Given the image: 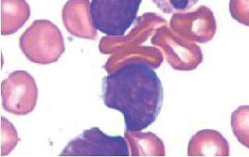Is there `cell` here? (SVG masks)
<instances>
[{
    "mask_svg": "<svg viewBox=\"0 0 249 157\" xmlns=\"http://www.w3.org/2000/svg\"><path fill=\"white\" fill-rule=\"evenodd\" d=\"M30 17V6L26 0H1V34H15Z\"/></svg>",
    "mask_w": 249,
    "mask_h": 157,
    "instance_id": "ba28073f",
    "label": "cell"
},
{
    "mask_svg": "<svg viewBox=\"0 0 249 157\" xmlns=\"http://www.w3.org/2000/svg\"><path fill=\"white\" fill-rule=\"evenodd\" d=\"M102 100L106 107L122 113L127 130L141 132L160 115L164 89L147 62L128 59L103 77Z\"/></svg>",
    "mask_w": 249,
    "mask_h": 157,
    "instance_id": "6da1fadb",
    "label": "cell"
},
{
    "mask_svg": "<svg viewBox=\"0 0 249 157\" xmlns=\"http://www.w3.org/2000/svg\"><path fill=\"white\" fill-rule=\"evenodd\" d=\"M160 11L165 14H181L190 11L199 0H152Z\"/></svg>",
    "mask_w": 249,
    "mask_h": 157,
    "instance_id": "8fae6325",
    "label": "cell"
},
{
    "mask_svg": "<svg viewBox=\"0 0 249 157\" xmlns=\"http://www.w3.org/2000/svg\"><path fill=\"white\" fill-rule=\"evenodd\" d=\"M3 109L16 116L31 113L36 106L38 89L33 76L24 70L12 72L1 84Z\"/></svg>",
    "mask_w": 249,
    "mask_h": 157,
    "instance_id": "5b68a950",
    "label": "cell"
},
{
    "mask_svg": "<svg viewBox=\"0 0 249 157\" xmlns=\"http://www.w3.org/2000/svg\"><path fill=\"white\" fill-rule=\"evenodd\" d=\"M129 149L126 138L108 136L92 127L70 140L60 156H129Z\"/></svg>",
    "mask_w": 249,
    "mask_h": 157,
    "instance_id": "277c9868",
    "label": "cell"
},
{
    "mask_svg": "<svg viewBox=\"0 0 249 157\" xmlns=\"http://www.w3.org/2000/svg\"><path fill=\"white\" fill-rule=\"evenodd\" d=\"M231 126L238 142L249 149V105L240 106L233 112Z\"/></svg>",
    "mask_w": 249,
    "mask_h": 157,
    "instance_id": "30bf717a",
    "label": "cell"
},
{
    "mask_svg": "<svg viewBox=\"0 0 249 157\" xmlns=\"http://www.w3.org/2000/svg\"><path fill=\"white\" fill-rule=\"evenodd\" d=\"M142 0H92L94 27L108 37H122L137 19Z\"/></svg>",
    "mask_w": 249,
    "mask_h": 157,
    "instance_id": "3957f363",
    "label": "cell"
},
{
    "mask_svg": "<svg viewBox=\"0 0 249 157\" xmlns=\"http://www.w3.org/2000/svg\"><path fill=\"white\" fill-rule=\"evenodd\" d=\"M128 144L132 149L131 155H165V147L162 140L155 134L141 132H124Z\"/></svg>",
    "mask_w": 249,
    "mask_h": 157,
    "instance_id": "9c48e42d",
    "label": "cell"
},
{
    "mask_svg": "<svg viewBox=\"0 0 249 157\" xmlns=\"http://www.w3.org/2000/svg\"><path fill=\"white\" fill-rule=\"evenodd\" d=\"M1 126H2V145H1V154L6 155L10 153L14 147L19 142V137L17 135L16 129L13 125L6 118H1Z\"/></svg>",
    "mask_w": 249,
    "mask_h": 157,
    "instance_id": "7c38bea8",
    "label": "cell"
},
{
    "mask_svg": "<svg viewBox=\"0 0 249 157\" xmlns=\"http://www.w3.org/2000/svg\"><path fill=\"white\" fill-rule=\"evenodd\" d=\"M62 20L66 30L73 36L91 40L97 38L89 0H69L62 10Z\"/></svg>",
    "mask_w": 249,
    "mask_h": 157,
    "instance_id": "8992f818",
    "label": "cell"
},
{
    "mask_svg": "<svg viewBox=\"0 0 249 157\" xmlns=\"http://www.w3.org/2000/svg\"><path fill=\"white\" fill-rule=\"evenodd\" d=\"M229 154V143L216 130H200L190 140L189 156H228Z\"/></svg>",
    "mask_w": 249,
    "mask_h": 157,
    "instance_id": "52a82bcc",
    "label": "cell"
},
{
    "mask_svg": "<svg viewBox=\"0 0 249 157\" xmlns=\"http://www.w3.org/2000/svg\"><path fill=\"white\" fill-rule=\"evenodd\" d=\"M20 48L32 63L50 65L57 62L64 54V37L54 23L36 20L22 34Z\"/></svg>",
    "mask_w": 249,
    "mask_h": 157,
    "instance_id": "7a4b0ae2",
    "label": "cell"
}]
</instances>
